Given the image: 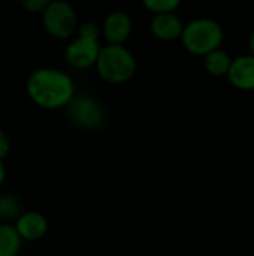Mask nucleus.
I'll return each mask as SVG.
<instances>
[{"instance_id":"2","label":"nucleus","mask_w":254,"mask_h":256,"mask_svg":"<svg viewBox=\"0 0 254 256\" xmlns=\"http://www.w3.org/2000/svg\"><path fill=\"white\" fill-rule=\"evenodd\" d=\"M180 39L190 54L204 57L208 52L222 48L225 30L216 20L196 18L184 26Z\"/></svg>"},{"instance_id":"1","label":"nucleus","mask_w":254,"mask_h":256,"mask_svg":"<svg viewBox=\"0 0 254 256\" xmlns=\"http://www.w3.org/2000/svg\"><path fill=\"white\" fill-rule=\"evenodd\" d=\"M28 98L43 110H60L75 96V84L70 75L55 68H39L27 78Z\"/></svg>"},{"instance_id":"14","label":"nucleus","mask_w":254,"mask_h":256,"mask_svg":"<svg viewBox=\"0 0 254 256\" xmlns=\"http://www.w3.org/2000/svg\"><path fill=\"white\" fill-rule=\"evenodd\" d=\"M142 3L151 14L157 15V14L175 12L181 0H142Z\"/></svg>"},{"instance_id":"16","label":"nucleus","mask_w":254,"mask_h":256,"mask_svg":"<svg viewBox=\"0 0 254 256\" xmlns=\"http://www.w3.org/2000/svg\"><path fill=\"white\" fill-rule=\"evenodd\" d=\"M99 34H100V28H99V26H97L96 22H93V21L82 22L81 27H79V36L99 39Z\"/></svg>"},{"instance_id":"8","label":"nucleus","mask_w":254,"mask_h":256,"mask_svg":"<svg viewBox=\"0 0 254 256\" xmlns=\"http://www.w3.org/2000/svg\"><path fill=\"white\" fill-rule=\"evenodd\" d=\"M229 82L244 92H253L254 90V56L253 54H244L238 56L232 60L231 69L228 72Z\"/></svg>"},{"instance_id":"3","label":"nucleus","mask_w":254,"mask_h":256,"mask_svg":"<svg viewBox=\"0 0 254 256\" xmlns=\"http://www.w3.org/2000/svg\"><path fill=\"white\" fill-rule=\"evenodd\" d=\"M94 66L105 81L124 84L136 72V58L124 45L108 44L100 48Z\"/></svg>"},{"instance_id":"5","label":"nucleus","mask_w":254,"mask_h":256,"mask_svg":"<svg viewBox=\"0 0 254 256\" xmlns=\"http://www.w3.org/2000/svg\"><path fill=\"white\" fill-rule=\"evenodd\" d=\"M67 116L70 122L81 129H97L103 124L105 111L102 105L88 94L73 96L67 104Z\"/></svg>"},{"instance_id":"12","label":"nucleus","mask_w":254,"mask_h":256,"mask_svg":"<svg viewBox=\"0 0 254 256\" xmlns=\"http://www.w3.org/2000/svg\"><path fill=\"white\" fill-rule=\"evenodd\" d=\"M21 237L13 225L0 224V256H18L21 250Z\"/></svg>"},{"instance_id":"15","label":"nucleus","mask_w":254,"mask_h":256,"mask_svg":"<svg viewBox=\"0 0 254 256\" xmlns=\"http://www.w3.org/2000/svg\"><path fill=\"white\" fill-rule=\"evenodd\" d=\"M51 0H19L21 6L30 12V14H39V12H43L45 8L49 4Z\"/></svg>"},{"instance_id":"7","label":"nucleus","mask_w":254,"mask_h":256,"mask_svg":"<svg viewBox=\"0 0 254 256\" xmlns=\"http://www.w3.org/2000/svg\"><path fill=\"white\" fill-rule=\"evenodd\" d=\"M13 228L21 240L37 242L48 232V220L39 212H24L16 218Z\"/></svg>"},{"instance_id":"11","label":"nucleus","mask_w":254,"mask_h":256,"mask_svg":"<svg viewBox=\"0 0 254 256\" xmlns=\"http://www.w3.org/2000/svg\"><path fill=\"white\" fill-rule=\"evenodd\" d=\"M232 60L234 58L228 51H225L223 48H217L204 56V68L213 76H226L231 69Z\"/></svg>"},{"instance_id":"6","label":"nucleus","mask_w":254,"mask_h":256,"mask_svg":"<svg viewBox=\"0 0 254 256\" xmlns=\"http://www.w3.org/2000/svg\"><path fill=\"white\" fill-rule=\"evenodd\" d=\"M99 39L79 36L73 39L66 48V62L73 69H87L96 64L97 56L100 52Z\"/></svg>"},{"instance_id":"18","label":"nucleus","mask_w":254,"mask_h":256,"mask_svg":"<svg viewBox=\"0 0 254 256\" xmlns=\"http://www.w3.org/2000/svg\"><path fill=\"white\" fill-rule=\"evenodd\" d=\"M4 177H6V168H4L3 160H0V186H1L3 182H4Z\"/></svg>"},{"instance_id":"10","label":"nucleus","mask_w":254,"mask_h":256,"mask_svg":"<svg viewBox=\"0 0 254 256\" xmlns=\"http://www.w3.org/2000/svg\"><path fill=\"white\" fill-rule=\"evenodd\" d=\"M150 28L154 38L165 42H171L181 38L184 24L178 15H175L174 12H168L154 15L150 22Z\"/></svg>"},{"instance_id":"17","label":"nucleus","mask_w":254,"mask_h":256,"mask_svg":"<svg viewBox=\"0 0 254 256\" xmlns=\"http://www.w3.org/2000/svg\"><path fill=\"white\" fill-rule=\"evenodd\" d=\"M10 150V141H9V136L0 130V160H3L7 153Z\"/></svg>"},{"instance_id":"13","label":"nucleus","mask_w":254,"mask_h":256,"mask_svg":"<svg viewBox=\"0 0 254 256\" xmlns=\"http://www.w3.org/2000/svg\"><path fill=\"white\" fill-rule=\"evenodd\" d=\"M21 214V204L16 196L13 195H0V219L9 222L16 220V218Z\"/></svg>"},{"instance_id":"9","label":"nucleus","mask_w":254,"mask_h":256,"mask_svg":"<svg viewBox=\"0 0 254 256\" xmlns=\"http://www.w3.org/2000/svg\"><path fill=\"white\" fill-rule=\"evenodd\" d=\"M102 33L108 44L123 45L132 33V18L124 10H114L106 15Z\"/></svg>"},{"instance_id":"19","label":"nucleus","mask_w":254,"mask_h":256,"mask_svg":"<svg viewBox=\"0 0 254 256\" xmlns=\"http://www.w3.org/2000/svg\"><path fill=\"white\" fill-rule=\"evenodd\" d=\"M249 45H250V54H253V56H254V30L252 32V34H250V39H249Z\"/></svg>"},{"instance_id":"4","label":"nucleus","mask_w":254,"mask_h":256,"mask_svg":"<svg viewBox=\"0 0 254 256\" xmlns=\"http://www.w3.org/2000/svg\"><path fill=\"white\" fill-rule=\"evenodd\" d=\"M42 22L49 36L67 39L76 30L78 15L70 3L64 0H51L42 12Z\"/></svg>"}]
</instances>
